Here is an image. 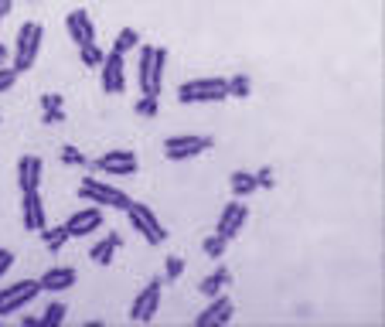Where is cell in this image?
Wrapping results in <instances>:
<instances>
[{
	"label": "cell",
	"mask_w": 385,
	"mask_h": 327,
	"mask_svg": "<svg viewBox=\"0 0 385 327\" xmlns=\"http://www.w3.org/2000/svg\"><path fill=\"white\" fill-rule=\"evenodd\" d=\"M164 65H167V51H164V48H154V45H140L136 79H140V89H143V96H150V99L161 96Z\"/></svg>",
	"instance_id": "6da1fadb"
},
{
	"label": "cell",
	"mask_w": 385,
	"mask_h": 327,
	"mask_svg": "<svg viewBox=\"0 0 385 327\" xmlns=\"http://www.w3.org/2000/svg\"><path fill=\"white\" fill-rule=\"evenodd\" d=\"M41 38H45V28H41L38 21H28V24L17 31V45H14V72H28V68L38 62Z\"/></svg>",
	"instance_id": "7a4b0ae2"
},
{
	"label": "cell",
	"mask_w": 385,
	"mask_h": 327,
	"mask_svg": "<svg viewBox=\"0 0 385 327\" xmlns=\"http://www.w3.org/2000/svg\"><path fill=\"white\" fill-rule=\"evenodd\" d=\"M228 96L225 79H191L178 86V99L181 102H219Z\"/></svg>",
	"instance_id": "3957f363"
},
{
	"label": "cell",
	"mask_w": 385,
	"mask_h": 327,
	"mask_svg": "<svg viewBox=\"0 0 385 327\" xmlns=\"http://www.w3.org/2000/svg\"><path fill=\"white\" fill-rule=\"evenodd\" d=\"M127 215H129V225L140 232L147 242H154V246H161L164 239H167V229L161 225V218L147 208V205H140V201H129V208H127Z\"/></svg>",
	"instance_id": "277c9868"
},
{
	"label": "cell",
	"mask_w": 385,
	"mask_h": 327,
	"mask_svg": "<svg viewBox=\"0 0 385 327\" xmlns=\"http://www.w3.org/2000/svg\"><path fill=\"white\" fill-rule=\"evenodd\" d=\"M205 150H212V136H167L164 140V157L167 161H191Z\"/></svg>",
	"instance_id": "5b68a950"
},
{
	"label": "cell",
	"mask_w": 385,
	"mask_h": 327,
	"mask_svg": "<svg viewBox=\"0 0 385 327\" xmlns=\"http://www.w3.org/2000/svg\"><path fill=\"white\" fill-rule=\"evenodd\" d=\"M38 294H41V283H38V280H21V283L3 287V290H0V317H7V314L21 310V307H24V303H31Z\"/></svg>",
	"instance_id": "8992f818"
},
{
	"label": "cell",
	"mask_w": 385,
	"mask_h": 327,
	"mask_svg": "<svg viewBox=\"0 0 385 327\" xmlns=\"http://www.w3.org/2000/svg\"><path fill=\"white\" fill-rule=\"evenodd\" d=\"M161 280H150L136 300H133V307H129V321H136V324H147V321H154V314H157V307H161Z\"/></svg>",
	"instance_id": "52a82bcc"
},
{
	"label": "cell",
	"mask_w": 385,
	"mask_h": 327,
	"mask_svg": "<svg viewBox=\"0 0 385 327\" xmlns=\"http://www.w3.org/2000/svg\"><path fill=\"white\" fill-rule=\"evenodd\" d=\"M79 195L89 198V201H96V205H109V208H129V198L127 191H120V188H109V184H99V181H82L79 184Z\"/></svg>",
	"instance_id": "ba28073f"
},
{
	"label": "cell",
	"mask_w": 385,
	"mask_h": 327,
	"mask_svg": "<svg viewBox=\"0 0 385 327\" xmlns=\"http://www.w3.org/2000/svg\"><path fill=\"white\" fill-rule=\"evenodd\" d=\"M246 218H249L246 205H242V201H228V205L222 208V215H219L215 232H219L222 239H235V235L242 232V225H246Z\"/></svg>",
	"instance_id": "9c48e42d"
},
{
	"label": "cell",
	"mask_w": 385,
	"mask_h": 327,
	"mask_svg": "<svg viewBox=\"0 0 385 327\" xmlns=\"http://www.w3.org/2000/svg\"><path fill=\"white\" fill-rule=\"evenodd\" d=\"M65 24H68V34H72V41H75L79 48L96 45V28H93L89 10H72V14L65 17Z\"/></svg>",
	"instance_id": "30bf717a"
},
{
	"label": "cell",
	"mask_w": 385,
	"mask_h": 327,
	"mask_svg": "<svg viewBox=\"0 0 385 327\" xmlns=\"http://www.w3.org/2000/svg\"><path fill=\"white\" fill-rule=\"evenodd\" d=\"M99 170H106V174H136V154L133 150H109V154H102L96 161Z\"/></svg>",
	"instance_id": "8fae6325"
},
{
	"label": "cell",
	"mask_w": 385,
	"mask_h": 327,
	"mask_svg": "<svg viewBox=\"0 0 385 327\" xmlns=\"http://www.w3.org/2000/svg\"><path fill=\"white\" fill-rule=\"evenodd\" d=\"M102 89L106 93H123L127 89V75H123V55L109 51L102 62Z\"/></svg>",
	"instance_id": "7c38bea8"
},
{
	"label": "cell",
	"mask_w": 385,
	"mask_h": 327,
	"mask_svg": "<svg viewBox=\"0 0 385 327\" xmlns=\"http://www.w3.org/2000/svg\"><path fill=\"white\" fill-rule=\"evenodd\" d=\"M232 314H235V303L228 300V296H212V303H208V310H201L198 314V327H208V324H228L232 321Z\"/></svg>",
	"instance_id": "4fadbf2b"
},
{
	"label": "cell",
	"mask_w": 385,
	"mask_h": 327,
	"mask_svg": "<svg viewBox=\"0 0 385 327\" xmlns=\"http://www.w3.org/2000/svg\"><path fill=\"white\" fill-rule=\"evenodd\" d=\"M99 225H102V212H99V208H82V212H75V215L65 222L68 235H89V232L99 229Z\"/></svg>",
	"instance_id": "5bb4252c"
},
{
	"label": "cell",
	"mask_w": 385,
	"mask_h": 327,
	"mask_svg": "<svg viewBox=\"0 0 385 327\" xmlns=\"http://www.w3.org/2000/svg\"><path fill=\"white\" fill-rule=\"evenodd\" d=\"M38 181H41V161L31 157V154H24L17 161V188L21 191H38Z\"/></svg>",
	"instance_id": "9a60e30c"
},
{
	"label": "cell",
	"mask_w": 385,
	"mask_h": 327,
	"mask_svg": "<svg viewBox=\"0 0 385 327\" xmlns=\"http://www.w3.org/2000/svg\"><path fill=\"white\" fill-rule=\"evenodd\" d=\"M24 229L41 232L45 229V201L38 191H24Z\"/></svg>",
	"instance_id": "2e32d148"
},
{
	"label": "cell",
	"mask_w": 385,
	"mask_h": 327,
	"mask_svg": "<svg viewBox=\"0 0 385 327\" xmlns=\"http://www.w3.org/2000/svg\"><path fill=\"white\" fill-rule=\"evenodd\" d=\"M41 290H68V287H75V269H48L41 280Z\"/></svg>",
	"instance_id": "e0dca14e"
},
{
	"label": "cell",
	"mask_w": 385,
	"mask_h": 327,
	"mask_svg": "<svg viewBox=\"0 0 385 327\" xmlns=\"http://www.w3.org/2000/svg\"><path fill=\"white\" fill-rule=\"evenodd\" d=\"M228 280H232V273H228V269H222V266H219V273H212V276H205L198 290H201V296H208V300H212V296H219V294H222V290H225V287H228Z\"/></svg>",
	"instance_id": "ac0fdd59"
},
{
	"label": "cell",
	"mask_w": 385,
	"mask_h": 327,
	"mask_svg": "<svg viewBox=\"0 0 385 327\" xmlns=\"http://www.w3.org/2000/svg\"><path fill=\"white\" fill-rule=\"evenodd\" d=\"M228 184H232V195H235V198H242V195H253V191H259L256 174H249V170H235V174L228 177Z\"/></svg>",
	"instance_id": "d6986e66"
},
{
	"label": "cell",
	"mask_w": 385,
	"mask_h": 327,
	"mask_svg": "<svg viewBox=\"0 0 385 327\" xmlns=\"http://www.w3.org/2000/svg\"><path fill=\"white\" fill-rule=\"evenodd\" d=\"M116 246H120V235L113 232L109 239H102L99 246H93V253H89V256H93V262H99V266H106V262H109L113 256H116Z\"/></svg>",
	"instance_id": "ffe728a7"
},
{
	"label": "cell",
	"mask_w": 385,
	"mask_h": 327,
	"mask_svg": "<svg viewBox=\"0 0 385 327\" xmlns=\"http://www.w3.org/2000/svg\"><path fill=\"white\" fill-rule=\"evenodd\" d=\"M133 48H140V34L136 28H123V31L116 34V45H113V51H120V55H127Z\"/></svg>",
	"instance_id": "44dd1931"
},
{
	"label": "cell",
	"mask_w": 385,
	"mask_h": 327,
	"mask_svg": "<svg viewBox=\"0 0 385 327\" xmlns=\"http://www.w3.org/2000/svg\"><path fill=\"white\" fill-rule=\"evenodd\" d=\"M225 89H228V96H239V99H246L249 93H253V86H249L246 75H232V79H225Z\"/></svg>",
	"instance_id": "7402d4cb"
},
{
	"label": "cell",
	"mask_w": 385,
	"mask_h": 327,
	"mask_svg": "<svg viewBox=\"0 0 385 327\" xmlns=\"http://www.w3.org/2000/svg\"><path fill=\"white\" fill-rule=\"evenodd\" d=\"M41 239H45V246H48V249H52V253H58V249H62L65 246V239H68V229H41Z\"/></svg>",
	"instance_id": "603a6c76"
},
{
	"label": "cell",
	"mask_w": 385,
	"mask_h": 327,
	"mask_svg": "<svg viewBox=\"0 0 385 327\" xmlns=\"http://www.w3.org/2000/svg\"><path fill=\"white\" fill-rule=\"evenodd\" d=\"M65 314H68V310H65V303H58V300H55V303H48V310L41 314V324H62Z\"/></svg>",
	"instance_id": "cb8c5ba5"
},
{
	"label": "cell",
	"mask_w": 385,
	"mask_h": 327,
	"mask_svg": "<svg viewBox=\"0 0 385 327\" xmlns=\"http://www.w3.org/2000/svg\"><path fill=\"white\" fill-rule=\"evenodd\" d=\"M225 242H228V239H222L219 232H215V235H208V239H205V256H212V260H219V256H222V253H225Z\"/></svg>",
	"instance_id": "d4e9b609"
},
{
	"label": "cell",
	"mask_w": 385,
	"mask_h": 327,
	"mask_svg": "<svg viewBox=\"0 0 385 327\" xmlns=\"http://www.w3.org/2000/svg\"><path fill=\"white\" fill-rule=\"evenodd\" d=\"M79 55H82V62H86V65H93V68H102V62H106V55H102V51H99L96 45H89V48H79Z\"/></svg>",
	"instance_id": "484cf974"
},
{
	"label": "cell",
	"mask_w": 385,
	"mask_h": 327,
	"mask_svg": "<svg viewBox=\"0 0 385 327\" xmlns=\"http://www.w3.org/2000/svg\"><path fill=\"white\" fill-rule=\"evenodd\" d=\"M181 273H184V260H181V256H171L167 266H164V276H167V280H178Z\"/></svg>",
	"instance_id": "4316f807"
},
{
	"label": "cell",
	"mask_w": 385,
	"mask_h": 327,
	"mask_svg": "<svg viewBox=\"0 0 385 327\" xmlns=\"http://www.w3.org/2000/svg\"><path fill=\"white\" fill-rule=\"evenodd\" d=\"M62 164H86V154L79 150V147H62Z\"/></svg>",
	"instance_id": "83f0119b"
},
{
	"label": "cell",
	"mask_w": 385,
	"mask_h": 327,
	"mask_svg": "<svg viewBox=\"0 0 385 327\" xmlns=\"http://www.w3.org/2000/svg\"><path fill=\"white\" fill-rule=\"evenodd\" d=\"M136 113H140V116H147V120H150V116H154V113H157V99L143 96V99H140V102H136Z\"/></svg>",
	"instance_id": "f1b7e54d"
},
{
	"label": "cell",
	"mask_w": 385,
	"mask_h": 327,
	"mask_svg": "<svg viewBox=\"0 0 385 327\" xmlns=\"http://www.w3.org/2000/svg\"><path fill=\"white\" fill-rule=\"evenodd\" d=\"M14 82H17V72L14 68H0V93H7Z\"/></svg>",
	"instance_id": "f546056e"
},
{
	"label": "cell",
	"mask_w": 385,
	"mask_h": 327,
	"mask_svg": "<svg viewBox=\"0 0 385 327\" xmlns=\"http://www.w3.org/2000/svg\"><path fill=\"white\" fill-rule=\"evenodd\" d=\"M41 106H45V109H62V96H58V93H45V96H41Z\"/></svg>",
	"instance_id": "4dcf8cb0"
},
{
	"label": "cell",
	"mask_w": 385,
	"mask_h": 327,
	"mask_svg": "<svg viewBox=\"0 0 385 327\" xmlns=\"http://www.w3.org/2000/svg\"><path fill=\"white\" fill-rule=\"evenodd\" d=\"M256 184L259 188H273V170H269V167H262L256 174Z\"/></svg>",
	"instance_id": "1f68e13d"
},
{
	"label": "cell",
	"mask_w": 385,
	"mask_h": 327,
	"mask_svg": "<svg viewBox=\"0 0 385 327\" xmlns=\"http://www.w3.org/2000/svg\"><path fill=\"white\" fill-rule=\"evenodd\" d=\"M10 266H14V253H10V249H0V276H3Z\"/></svg>",
	"instance_id": "d6a6232c"
},
{
	"label": "cell",
	"mask_w": 385,
	"mask_h": 327,
	"mask_svg": "<svg viewBox=\"0 0 385 327\" xmlns=\"http://www.w3.org/2000/svg\"><path fill=\"white\" fill-rule=\"evenodd\" d=\"M58 120H65L62 109H45V116H41V123H58Z\"/></svg>",
	"instance_id": "836d02e7"
},
{
	"label": "cell",
	"mask_w": 385,
	"mask_h": 327,
	"mask_svg": "<svg viewBox=\"0 0 385 327\" xmlns=\"http://www.w3.org/2000/svg\"><path fill=\"white\" fill-rule=\"evenodd\" d=\"M3 14H10V0H0V17Z\"/></svg>",
	"instance_id": "e575fe53"
},
{
	"label": "cell",
	"mask_w": 385,
	"mask_h": 327,
	"mask_svg": "<svg viewBox=\"0 0 385 327\" xmlns=\"http://www.w3.org/2000/svg\"><path fill=\"white\" fill-rule=\"evenodd\" d=\"M0 68H7V48L0 45Z\"/></svg>",
	"instance_id": "d590c367"
}]
</instances>
